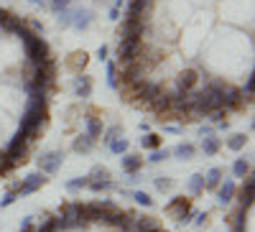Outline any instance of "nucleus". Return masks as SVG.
I'll return each mask as SVG.
<instances>
[{"instance_id":"nucleus-1","label":"nucleus","mask_w":255,"mask_h":232,"mask_svg":"<svg viewBox=\"0 0 255 232\" xmlns=\"http://www.w3.org/2000/svg\"><path fill=\"white\" fill-rule=\"evenodd\" d=\"M5 161L15 168L18 163H23L26 161V156H28V140L20 135V133H13V138H10V143H8V148H5Z\"/></svg>"},{"instance_id":"nucleus-2","label":"nucleus","mask_w":255,"mask_h":232,"mask_svg":"<svg viewBox=\"0 0 255 232\" xmlns=\"http://www.w3.org/2000/svg\"><path fill=\"white\" fill-rule=\"evenodd\" d=\"M140 46H143L140 38H120L118 41V61L115 64L120 67V64H128V61H135Z\"/></svg>"},{"instance_id":"nucleus-3","label":"nucleus","mask_w":255,"mask_h":232,"mask_svg":"<svg viewBox=\"0 0 255 232\" xmlns=\"http://www.w3.org/2000/svg\"><path fill=\"white\" fill-rule=\"evenodd\" d=\"M64 163V151H44L38 158H36V166H38V171L41 174H56L59 168Z\"/></svg>"},{"instance_id":"nucleus-4","label":"nucleus","mask_w":255,"mask_h":232,"mask_svg":"<svg viewBox=\"0 0 255 232\" xmlns=\"http://www.w3.org/2000/svg\"><path fill=\"white\" fill-rule=\"evenodd\" d=\"M49 179H46V174H41V171H33V174H28L26 179H20V186H18V197H28V194H33V192H38L41 186H44Z\"/></svg>"},{"instance_id":"nucleus-5","label":"nucleus","mask_w":255,"mask_h":232,"mask_svg":"<svg viewBox=\"0 0 255 232\" xmlns=\"http://www.w3.org/2000/svg\"><path fill=\"white\" fill-rule=\"evenodd\" d=\"M189 209H191V199H184V197H174L171 202H168L166 207H163V212L168 215V217H171V220H181L186 212H189Z\"/></svg>"},{"instance_id":"nucleus-6","label":"nucleus","mask_w":255,"mask_h":232,"mask_svg":"<svg viewBox=\"0 0 255 232\" xmlns=\"http://www.w3.org/2000/svg\"><path fill=\"white\" fill-rule=\"evenodd\" d=\"M95 23V13L90 8H72V28L87 31Z\"/></svg>"},{"instance_id":"nucleus-7","label":"nucleus","mask_w":255,"mask_h":232,"mask_svg":"<svg viewBox=\"0 0 255 232\" xmlns=\"http://www.w3.org/2000/svg\"><path fill=\"white\" fill-rule=\"evenodd\" d=\"M215 192H217V202H220L222 207H227L232 199H235V194H238V184L232 181V179H222Z\"/></svg>"},{"instance_id":"nucleus-8","label":"nucleus","mask_w":255,"mask_h":232,"mask_svg":"<svg viewBox=\"0 0 255 232\" xmlns=\"http://www.w3.org/2000/svg\"><path fill=\"white\" fill-rule=\"evenodd\" d=\"M72 87H74V95H77V97L87 100V97H92V87H95V82H92V77H90V74H77V77H74V82H72Z\"/></svg>"},{"instance_id":"nucleus-9","label":"nucleus","mask_w":255,"mask_h":232,"mask_svg":"<svg viewBox=\"0 0 255 232\" xmlns=\"http://www.w3.org/2000/svg\"><path fill=\"white\" fill-rule=\"evenodd\" d=\"M120 168H123L128 176L138 174L140 168H143V156H138V153H123L120 156Z\"/></svg>"},{"instance_id":"nucleus-10","label":"nucleus","mask_w":255,"mask_h":232,"mask_svg":"<svg viewBox=\"0 0 255 232\" xmlns=\"http://www.w3.org/2000/svg\"><path fill=\"white\" fill-rule=\"evenodd\" d=\"M87 61H90V54L87 51H74L69 59H67V69L72 74H82V69L87 67Z\"/></svg>"},{"instance_id":"nucleus-11","label":"nucleus","mask_w":255,"mask_h":232,"mask_svg":"<svg viewBox=\"0 0 255 232\" xmlns=\"http://www.w3.org/2000/svg\"><path fill=\"white\" fill-rule=\"evenodd\" d=\"M102 130H105V125H102V120L92 113V115H87V117H84V133H87L90 138H100L102 135Z\"/></svg>"},{"instance_id":"nucleus-12","label":"nucleus","mask_w":255,"mask_h":232,"mask_svg":"<svg viewBox=\"0 0 255 232\" xmlns=\"http://www.w3.org/2000/svg\"><path fill=\"white\" fill-rule=\"evenodd\" d=\"M133 225H135V232H153L156 227H161L158 220L151 217V215H135Z\"/></svg>"},{"instance_id":"nucleus-13","label":"nucleus","mask_w":255,"mask_h":232,"mask_svg":"<svg viewBox=\"0 0 255 232\" xmlns=\"http://www.w3.org/2000/svg\"><path fill=\"white\" fill-rule=\"evenodd\" d=\"M253 194H255V181H253V174H248L243 179V186H240V204L250 207L253 204Z\"/></svg>"},{"instance_id":"nucleus-14","label":"nucleus","mask_w":255,"mask_h":232,"mask_svg":"<svg viewBox=\"0 0 255 232\" xmlns=\"http://www.w3.org/2000/svg\"><path fill=\"white\" fill-rule=\"evenodd\" d=\"M95 138H90L87 133H79L77 138H74V143H72V148H74V153H90L92 148H95Z\"/></svg>"},{"instance_id":"nucleus-15","label":"nucleus","mask_w":255,"mask_h":232,"mask_svg":"<svg viewBox=\"0 0 255 232\" xmlns=\"http://www.w3.org/2000/svg\"><path fill=\"white\" fill-rule=\"evenodd\" d=\"M225 179V171L220 166H215V168H209V171L204 174V189H209V192H215V189L220 186V181Z\"/></svg>"},{"instance_id":"nucleus-16","label":"nucleus","mask_w":255,"mask_h":232,"mask_svg":"<svg viewBox=\"0 0 255 232\" xmlns=\"http://www.w3.org/2000/svg\"><path fill=\"white\" fill-rule=\"evenodd\" d=\"M33 232H64V225H61V220L59 217H46L44 222H38L36 227H33Z\"/></svg>"},{"instance_id":"nucleus-17","label":"nucleus","mask_w":255,"mask_h":232,"mask_svg":"<svg viewBox=\"0 0 255 232\" xmlns=\"http://www.w3.org/2000/svg\"><path fill=\"white\" fill-rule=\"evenodd\" d=\"M194 153H197V145L194 143H179L176 148H171V156H176L181 161H191V158H194Z\"/></svg>"},{"instance_id":"nucleus-18","label":"nucleus","mask_w":255,"mask_h":232,"mask_svg":"<svg viewBox=\"0 0 255 232\" xmlns=\"http://www.w3.org/2000/svg\"><path fill=\"white\" fill-rule=\"evenodd\" d=\"M202 151L204 156H217L222 151V140L217 135H209V138H202Z\"/></svg>"},{"instance_id":"nucleus-19","label":"nucleus","mask_w":255,"mask_h":232,"mask_svg":"<svg viewBox=\"0 0 255 232\" xmlns=\"http://www.w3.org/2000/svg\"><path fill=\"white\" fill-rule=\"evenodd\" d=\"M161 145H163V138L158 133H145L140 138V148H145V151H156V148H161Z\"/></svg>"},{"instance_id":"nucleus-20","label":"nucleus","mask_w":255,"mask_h":232,"mask_svg":"<svg viewBox=\"0 0 255 232\" xmlns=\"http://www.w3.org/2000/svg\"><path fill=\"white\" fill-rule=\"evenodd\" d=\"M225 145H227L230 151H243L245 145H248V135H245V133H232V135L225 140Z\"/></svg>"},{"instance_id":"nucleus-21","label":"nucleus","mask_w":255,"mask_h":232,"mask_svg":"<svg viewBox=\"0 0 255 232\" xmlns=\"http://www.w3.org/2000/svg\"><path fill=\"white\" fill-rule=\"evenodd\" d=\"M87 179H90V181H108V179H113V174H110V168H108V166L97 163L92 171L87 174Z\"/></svg>"},{"instance_id":"nucleus-22","label":"nucleus","mask_w":255,"mask_h":232,"mask_svg":"<svg viewBox=\"0 0 255 232\" xmlns=\"http://www.w3.org/2000/svg\"><path fill=\"white\" fill-rule=\"evenodd\" d=\"M232 174H235V179H245L250 174V161L248 158H235V163H232Z\"/></svg>"},{"instance_id":"nucleus-23","label":"nucleus","mask_w":255,"mask_h":232,"mask_svg":"<svg viewBox=\"0 0 255 232\" xmlns=\"http://www.w3.org/2000/svg\"><path fill=\"white\" fill-rule=\"evenodd\" d=\"M204 192V174H194L189 179V194L191 197H199Z\"/></svg>"},{"instance_id":"nucleus-24","label":"nucleus","mask_w":255,"mask_h":232,"mask_svg":"<svg viewBox=\"0 0 255 232\" xmlns=\"http://www.w3.org/2000/svg\"><path fill=\"white\" fill-rule=\"evenodd\" d=\"M110 153H115V156H123V153H128V148H130V143H128V138L125 135H120V138H115L110 145Z\"/></svg>"},{"instance_id":"nucleus-25","label":"nucleus","mask_w":255,"mask_h":232,"mask_svg":"<svg viewBox=\"0 0 255 232\" xmlns=\"http://www.w3.org/2000/svg\"><path fill=\"white\" fill-rule=\"evenodd\" d=\"M120 135H125V130H123V125H113V128H108V130H102V143L105 145H110L115 138H120Z\"/></svg>"},{"instance_id":"nucleus-26","label":"nucleus","mask_w":255,"mask_h":232,"mask_svg":"<svg viewBox=\"0 0 255 232\" xmlns=\"http://www.w3.org/2000/svg\"><path fill=\"white\" fill-rule=\"evenodd\" d=\"M87 189H90V192H95V194L113 192V189H115V181H113V179H108V181H90V184H87Z\"/></svg>"},{"instance_id":"nucleus-27","label":"nucleus","mask_w":255,"mask_h":232,"mask_svg":"<svg viewBox=\"0 0 255 232\" xmlns=\"http://www.w3.org/2000/svg\"><path fill=\"white\" fill-rule=\"evenodd\" d=\"M108 87L110 90L120 87V74H118V64H115V61H108Z\"/></svg>"},{"instance_id":"nucleus-28","label":"nucleus","mask_w":255,"mask_h":232,"mask_svg":"<svg viewBox=\"0 0 255 232\" xmlns=\"http://www.w3.org/2000/svg\"><path fill=\"white\" fill-rule=\"evenodd\" d=\"M87 184H90V179H87V176H77V179H69V181H67V192H69V194H74V192H82V189H87Z\"/></svg>"},{"instance_id":"nucleus-29","label":"nucleus","mask_w":255,"mask_h":232,"mask_svg":"<svg viewBox=\"0 0 255 232\" xmlns=\"http://www.w3.org/2000/svg\"><path fill=\"white\" fill-rule=\"evenodd\" d=\"M153 184H156V189H158V192H171V189H174V181L171 179H168V176H156L153 179Z\"/></svg>"},{"instance_id":"nucleus-30","label":"nucleus","mask_w":255,"mask_h":232,"mask_svg":"<svg viewBox=\"0 0 255 232\" xmlns=\"http://www.w3.org/2000/svg\"><path fill=\"white\" fill-rule=\"evenodd\" d=\"M166 158H171V151H168V148H156V151H151V156H148L151 163H161Z\"/></svg>"},{"instance_id":"nucleus-31","label":"nucleus","mask_w":255,"mask_h":232,"mask_svg":"<svg viewBox=\"0 0 255 232\" xmlns=\"http://www.w3.org/2000/svg\"><path fill=\"white\" fill-rule=\"evenodd\" d=\"M56 23H59V28H72V8L56 13Z\"/></svg>"},{"instance_id":"nucleus-32","label":"nucleus","mask_w":255,"mask_h":232,"mask_svg":"<svg viewBox=\"0 0 255 232\" xmlns=\"http://www.w3.org/2000/svg\"><path fill=\"white\" fill-rule=\"evenodd\" d=\"M253 87H255V79H253V72H248V77H245V82H243V87H240V92H243V97H253Z\"/></svg>"},{"instance_id":"nucleus-33","label":"nucleus","mask_w":255,"mask_h":232,"mask_svg":"<svg viewBox=\"0 0 255 232\" xmlns=\"http://www.w3.org/2000/svg\"><path fill=\"white\" fill-rule=\"evenodd\" d=\"M72 3H74V0H49V8L54 13H61V10H69Z\"/></svg>"},{"instance_id":"nucleus-34","label":"nucleus","mask_w":255,"mask_h":232,"mask_svg":"<svg viewBox=\"0 0 255 232\" xmlns=\"http://www.w3.org/2000/svg\"><path fill=\"white\" fill-rule=\"evenodd\" d=\"M130 197H133L138 204H143V207H153V199H151V194H145V192H130Z\"/></svg>"},{"instance_id":"nucleus-35","label":"nucleus","mask_w":255,"mask_h":232,"mask_svg":"<svg viewBox=\"0 0 255 232\" xmlns=\"http://www.w3.org/2000/svg\"><path fill=\"white\" fill-rule=\"evenodd\" d=\"M33 33H38V36H44V31H46V26H44V20H38V18H31L28 23H26Z\"/></svg>"},{"instance_id":"nucleus-36","label":"nucleus","mask_w":255,"mask_h":232,"mask_svg":"<svg viewBox=\"0 0 255 232\" xmlns=\"http://www.w3.org/2000/svg\"><path fill=\"white\" fill-rule=\"evenodd\" d=\"M227 115H230V113H227L225 108H217V110H212L207 117H209L212 122H222V120H227Z\"/></svg>"},{"instance_id":"nucleus-37","label":"nucleus","mask_w":255,"mask_h":232,"mask_svg":"<svg viewBox=\"0 0 255 232\" xmlns=\"http://www.w3.org/2000/svg\"><path fill=\"white\" fill-rule=\"evenodd\" d=\"M15 199H18V192H13V189H8V192L3 194V199H0V207L5 209V207H10V204H13Z\"/></svg>"},{"instance_id":"nucleus-38","label":"nucleus","mask_w":255,"mask_h":232,"mask_svg":"<svg viewBox=\"0 0 255 232\" xmlns=\"http://www.w3.org/2000/svg\"><path fill=\"white\" fill-rule=\"evenodd\" d=\"M191 222H194L197 227H204V225L209 222V212H207V209H204V212H197V215H194V220H191Z\"/></svg>"},{"instance_id":"nucleus-39","label":"nucleus","mask_w":255,"mask_h":232,"mask_svg":"<svg viewBox=\"0 0 255 232\" xmlns=\"http://www.w3.org/2000/svg\"><path fill=\"white\" fill-rule=\"evenodd\" d=\"M33 220H36V217H23V222H20V232H31V230L36 227Z\"/></svg>"},{"instance_id":"nucleus-40","label":"nucleus","mask_w":255,"mask_h":232,"mask_svg":"<svg viewBox=\"0 0 255 232\" xmlns=\"http://www.w3.org/2000/svg\"><path fill=\"white\" fill-rule=\"evenodd\" d=\"M209 135H215V128H212V125H202V128H199V138H209Z\"/></svg>"},{"instance_id":"nucleus-41","label":"nucleus","mask_w":255,"mask_h":232,"mask_svg":"<svg viewBox=\"0 0 255 232\" xmlns=\"http://www.w3.org/2000/svg\"><path fill=\"white\" fill-rule=\"evenodd\" d=\"M108 54H110V49L105 46V44H102V46L97 49V59H100V61H108Z\"/></svg>"},{"instance_id":"nucleus-42","label":"nucleus","mask_w":255,"mask_h":232,"mask_svg":"<svg viewBox=\"0 0 255 232\" xmlns=\"http://www.w3.org/2000/svg\"><path fill=\"white\" fill-rule=\"evenodd\" d=\"M31 5H36V8H41V10H46L49 8V0H28Z\"/></svg>"},{"instance_id":"nucleus-43","label":"nucleus","mask_w":255,"mask_h":232,"mask_svg":"<svg viewBox=\"0 0 255 232\" xmlns=\"http://www.w3.org/2000/svg\"><path fill=\"white\" fill-rule=\"evenodd\" d=\"M125 3H128V0H113V5H110V8H118V10H123V8H125Z\"/></svg>"},{"instance_id":"nucleus-44","label":"nucleus","mask_w":255,"mask_h":232,"mask_svg":"<svg viewBox=\"0 0 255 232\" xmlns=\"http://www.w3.org/2000/svg\"><path fill=\"white\" fill-rule=\"evenodd\" d=\"M163 130H166V133H181V128H179V125H166Z\"/></svg>"},{"instance_id":"nucleus-45","label":"nucleus","mask_w":255,"mask_h":232,"mask_svg":"<svg viewBox=\"0 0 255 232\" xmlns=\"http://www.w3.org/2000/svg\"><path fill=\"white\" fill-rule=\"evenodd\" d=\"M140 133H151V125H148V122H140Z\"/></svg>"},{"instance_id":"nucleus-46","label":"nucleus","mask_w":255,"mask_h":232,"mask_svg":"<svg viewBox=\"0 0 255 232\" xmlns=\"http://www.w3.org/2000/svg\"><path fill=\"white\" fill-rule=\"evenodd\" d=\"M0 174H5V171H3V156H0Z\"/></svg>"},{"instance_id":"nucleus-47","label":"nucleus","mask_w":255,"mask_h":232,"mask_svg":"<svg viewBox=\"0 0 255 232\" xmlns=\"http://www.w3.org/2000/svg\"><path fill=\"white\" fill-rule=\"evenodd\" d=\"M153 232H166V230H163V227H156V230H153Z\"/></svg>"},{"instance_id":"nucleus-48","label":"nucleus","mask_w":255,"mask_h":232,"mask_svg":"<svg viewBox=\"0 0 255 232\" xmlns=\"http://www.w3.org/2000/svg\"><path fill=\"white\" fill-rule=\"evenodd\" d=\"M97 3H108V0H97Z\"/></svg>"},{"instance_id":"nucleus-49","label":"nucleus","mask_w":255,"mask_h":232,"mask_svg":"<svg viewBox=\"0 0 255 232\" xmlns=\"http://www.w3.org/2000/svg\"><path fill=\"white\" fill-rule=\"evenodd\" d=\"M31 232H33V230H31Z\"/></svg>"}]
</instances>
